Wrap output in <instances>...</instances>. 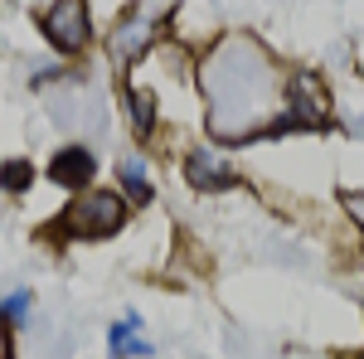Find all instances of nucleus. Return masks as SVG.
Here are the masks:
<instances>
[{
	"instance_id": "f03ea898",
	"label": "nucleus",
	"mask_w": 364,
	"mask_h": 359,
	"mask_svg": "<svg viewBox=\"0 0 364 359\" xmlns=\"http://www.w3.org/2000/svg\"><path fill=\"white\" fill-rule=\"evenodd\" d=\"M44 34L58 54H78L87 39H92V25H87V0H54L49 15H44Z\"/></svg>"
},
{
	"instance_id": "20e7f679",
	"label": "nucleus",
	"mask_w": 364,
	"mask_h": 359,
	"mask_svg": "<svg viewBox=\"0 0 364 359\" xmlns=\"http://www.w3.org/2000/svg\"><path fill=\"white\" fill-rule=\"evenodd\" d=\"M185 175H190L195 190H233V185H238V175H233L219 156H209V151H195V156L185 161Z\"/></svg>"
},
{
	"instance_id": "39448f33",
	"label": "nucleus",
	"mask_w": 364,
	"mask_h": 359,
	"mask_svg": "<svg viewBox=\"0 0 364 359\" xmlns=\"http://www.w3.org/2000/svg\"><path fill=\"white\" fill-rule=\"evenodd\" d=\"M146 34H151V20H132V25H122V34H117V44H112L117 63L136 58L141 49H146Z\"/></svg>"
},
{
	"instance_id": "f257e3e1",
	"label": "nucleus",
	"mask_w": 364,
	"mask_h": 359,
	"mask_svg": "<svg viewBox=\"0 0 364 359\" xmlns=\"http://www.w3.org/2000/svg\"><path fill=\"white\" fill-rule=\"evenodd\" d=\"M122 219H127L122 194L92 190V194H78V199L68 204V214L58 219V233H73V238H107V233L122 228Z\"/></svg>"
},
{
	"instance_id": "7ed1b4c3",
	"label": "nucleus",
	"mask_w": 364,
	"mask_h": 359,
	"mask_svg": "<svg viewBox=\"0 0 364 359\" xmlns=\"http://www.w3.org/2000/svg\"><path fill=\"white\" fill-rule=\"evenodd\" d=\"M92 170H97V156L83 151V146H68V151H58V156H54L49 180L63 185V190H87V185H92Z\"/></svg>"
},
{
	"instance_id": "0eeeda50",
	"label": "nucleus",
	"mask_w": 364,
	"mask_h": 359,
	"mask_svg": "<svg viewBox=\"0 0 364 359\" xmlns=\"http://www.w3.org/2000/svg\"><path fill=\"white\" fill-rule=\"evenodd\" d=\"M122 185H127V190H132V199H151V180H146V166H141L136 156H132V161H122Z\"/></svg>"
},
{
	"instance_id": "1a4fd4ad",
	"label": "nucleus",
	"mask_w": 364,
	"mask_h": 359,
	"mask_svg": "<svg viewBox=\"0 0 364 359\" xmlns=\"http://www.w3.org/2000/svg\"><path fill=\"white\" fill-rule=\"evenodd\" d=\"M25 311H29V291H15L10 301H0V316H5V321H15V326L25 321Z\"/></svg>"
},
{
	"instance_id": "6e6552de",
	"label": "nucleus",
	"mask_w": 364,
	"mask_h": 359,
	"mask_svg": "<svg viewBox=\"0 0 364 359\" xmlns=\"http://www.w3.org/2000/svg\"><path fill=\"white\" fill-rule=\"evenodd\" d=\"M0 185H5V190H29V166H25V161L0 166Z\"/></svg>"
},
{
	"instance_id": "9d476101",
	"label": "nucleus",
	"mask_w": 364,
	"mask_h": 359,
	"mask_svg": "<svg viewBox=\"0 0 364 359\" xmlns=\"http://www.w3.org/2000/svg\"><path fill=\"white\" fill-rule=\"evenodd\" d=\"M0 326H5V316H0ZM0 359H5V335H0Z\"/></svg>"
},
{
	"instance_id": "423d86ee",
	"label": "nucleus",
	"mask_w": 364,
	"mask_h": 359,
	"mask_svg": "<svg viewBox=\"0 0 364 359\" xmlns=\"http://www.w3.org/2000/svg\"><path fill=\"white\" fill-rule=\"evenodd\" d=\"M136 331H141L136 316H132V321H122V326L112 331V355H117V359H127V355H146V345L136 340Z\"/></svg>"
}]
</instances>
